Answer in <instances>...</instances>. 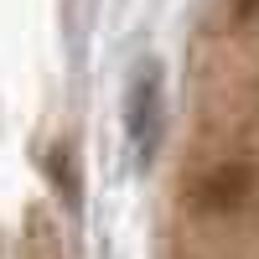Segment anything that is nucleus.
<instances>
[{
  "label": "nucleus",
  "mask_w": 259,
  "mask_h": 259,
  "mask_svg": "<svg viewBox=\"0 0 259 259\" xmlns=\"http://www.w3.org/2000/svg\"><path fill=\"white\" fill-rule=\"evenodd\" d=\"M124 130H130V145H135L140 166H145L161 145V130H166V73H161V62H140L135 78H130Z\"/></svg>",
  "instance_id": "obj_1"
},
{
  "label": "nucleus",
  "mask_w": 259,
  "mask_h": 259,
  "mask_svg": "<svg viewBox=\"0 0 259 259\" xmlns=\"http://www.w3.org/2000/svg\"><path fill=\"white\" fill-rule=\"evenodd\" d=\"M244 197H254V166H244V161H223V166H212L207 177H202V187H197V202L207 207V212H228V207H244Z\"/></svg>",
  "instance_id": "obj_2"
},
{
  "label": "nucleus",
  "mask_w": 259,
  "mask_h": 259,
  "mask_svg": "<svg viewBox=\"0 0 259 259\" xmlns=\"http://www.w3.org/2000/svg\"><path fill=\"white\" fill-rule=\"evenodd\" d=\"M47 171H52V182H57V192H62V202H78V171H73V150H68V145H52Z\"/></svg>",
  "instance_id": "obj_3"
}]
</instances>
